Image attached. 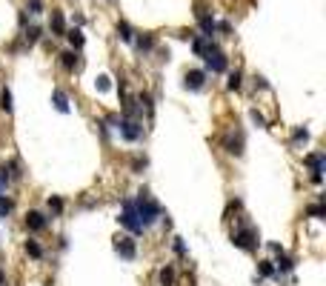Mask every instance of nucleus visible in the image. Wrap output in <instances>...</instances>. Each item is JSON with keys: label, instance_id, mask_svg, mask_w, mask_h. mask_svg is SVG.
<instances>
[{"label": "nucleus", "instance_id": "nucleus-9", "mask_svg": "<svg viewBox=\"0 0 326 286\" xmlns=\"http://www.w3.org/2000/svg\"><path fill=\"white\" fill-rule=\"evenodd\" d=\"M203 86H206V72L203 69H192L183 75V89H189V92H203Z\"/></svg>", "mask_w": 326, "mask_h": 286}, {"label": "nucleus", "instance_id": "nucleus-38", "mask_svg": "<svg viewBox=\"0 0 326 286\" xmlns=\"http://www.w3.org/2000/svg\"><path fill=\"white\" fill-rule=\"evenodd\" d=\"M255 89H263V92H266V89H269L266 78H255Z\"/></svg>", "mask_w": 326, "mask_h": 286}, {"label": "nucleus", "instance_id": "nucleus-14", "mask_svg": "<svg viewBox=\"0 0 326 286\" xmlns=\"http://www.w3.org/2000/svg\"><path fill=\"white\" fill-rule=\"evenodd\" d=\"M135 100H138V106H140V114L146 112V117H152V114H155V100H152V94H149V92H140Z\"/></svg>", "mask_w": 326, "mask_h": 286}, {"label": "nucleus", "instance_id": "nucleus-28", "mask_svg": "<svg viewBox=\"0 0 326 286\" xmlns=\"http://www.w3.org/2000/svg\"><path fill=\"white\" fill-rule=\"evenodd\" d=\"M9 169V178L12 180H20L23 178V169H20V160H17V157H12V160H9V163H3Z\"/></svg>", "mask_w": 326, "mask_h": 286}, {"label": "nucleus", "instance_id": "nucleus-17", "mask_svg": "<svg viewBox=\"0 0 326 286\" xmlns=\"http://www.w3.org/2000/svg\"><path fill=\"white\" fill-rule=\"evenodd\" d=\"M212 46H215V40H209V37H203V35L192 40V52H195L197 57H203V55H206V52L212 49Z\"/></svg>", "mask_w": 326, "mask_h": 286}, {"label": "nucleus", "instance_id": "nucleus-40", "mask_svg": "<svg viewBox=\"0 0 326 286\" xmlns=\"http://www.w3.org/2000/svg\"><path fill=\"white\" fill-rule=\"evenodd\" d=\"M0 286H9V280H6V275H3V269H0Z\"/></svg>", "mask_w": 326, "mask_h": 286}, {"label": "nucleus", "instance_id": "nucleus-1", "mask_svg": "<svg viewBox=\"0 0 326 286\" xmlns=\"http://www.w3.org/2000/svg\"><path fill=\"white\" fill-rule=\"evenodd\" d=\"M126 200H129L132 212H135V218L140 221V226H143V229H149L155 221H160V214H163L160 203L149 195V189H140L135 198H126Z\"/></svg>", "mask_w": 326, "mask_h": 286}, {"label": "nucleus", "instance_id": "nucleus-16", "mask_svg": "<svg viewBox=\"0 0 326 286\" xmlns=\"http://www.w3.org/2000/svg\"><path fill=\"white\" fill-rule=\"evenodd\" d=\"M23 249H26V255H29V257H35V260H43V257H46V249L37 241H32V237L23 243Z\"/></svg>", "mask_w": 326, "mask_h": 286}, {"label": "nucleus", "instance_id": "nucleus-4", "mask_svg": "<svg viewBox=\"0 0 326 286\" xmlns=\"http://www.w3.org/2000/svg\"><path fill=\"white\" fill-rule=\"evenodd\" d=\"M203 63H206V69L203 72H212V75H220V72L229 69V57L223 55V52L217 49V46H212L206 55H203Z\"/></svg>", "mask_w": 326, "mask_h": 286}, {"label": "nucleus", "instance_id": "nucleus-12", "mask_svg": "<svg viewBox=\"0 0 326 286\" xmlns=\"http://www.w3.org/2000/svg\"><path fill=\"white\" fill-rule=\"evenodd\" d=\"M52 32H55V37H63L66 35V17L60 9H52V20H49Z\"/></svg>", "mask_w": 326, "mask_h": 286}, {"label": "nucleus", "instance_id": "nucleus-3", "mask_svg": "<svg viewBox=\"0 0 326 286\" xmlns=\"http://www.w3.org/2000/svg\"><path fill=\"white\" fill-rule=\"evenodd\" d=\"M117 223H120L132 237H138V235H143V232H146V229L140 226V221L135 218V212H132V206H129V200H126V198H123V206H120V214H117Z\"/></svg>", "mask_w": 326, "mask_h": 286}, {"label": "nucleus", "instance_id": "nucleus-5", "mask_svg": "<svg viewBox=\"0 0 326 286\" xmlns=\"http://www.w3.org/2000/svg\"><path fill=\"white\" fill-rule=\"evenodd\" d=\"M117 135L123 137L126 143H138L140 137H143V123L132 121V117H120V123H117Z\"/></svg>", "mask_w": 326, "mask_h": 286}, {"label": "nucleus", "instance_id": "nucleus-39", "mask_svg": "<svg viewBox=\"0 0 326 286\" xmlns=\"http://www.w3.org/2000/svg\"><path fill=\"white\" fill-rule=\"evenodd\" d=\"M269 249L275 252V255H283V252H286V249H283V246H281V243H275V241L269 243Z\"/></svg>", "mask_w": 326, "mask_h": 286}, {"label": "nucleus", "instance_id": "nucleus-22", "mask_svg": "<svg viewBox=\"0 0 326 286\" xmlns=\"http://www.w3.org/2000/svg\"><path fill=\"white\" fill-rule=\"evenodd\" d=\"M46 206H49L52 218H58V214H63V209H66V200H63V198H58V195H52V198L46 200Z\"/></svg>", "mask_w": 326, "mask_h": 286}, {"label": "nucleus", "instance_id": "nucleus-35", "mask_svg": "<svg viewBox=\"0 0 326 286\" xmlns=\"http://www.w3.org/2000/svg\"><path fill=\"white\" fill-rule=\"evenodd\" d=\"M109 86H112L109 83V75H101V78L94 80V89H97V92H109Z\"/></svg>", "mask_w": 326, "mask_h": 286}, {"label": "nucleus", "instance_id": "nucleus-18", "mask_svg": "<svg viewBox=\"0 0 326 286\" xmlns=\"http://www.w3.org/2000/svg\"><path fill=\"white\" fill-rule=\"evenodd\" d=\"M132 43H135V49L143 52V55H149V52L155 49V37H152V35H138Z\"/></svg>", "mask_w": 326, "mask_h": 286}, {"label": "nucleus", "instance_id": "nucleus-32", "mask_svg": "<svg viewBox=\"0 0 326 286\" xmlns=\"http://www.w3.org/2000/svg\"><path fill=\"white\" fill-rule=\"evenodd\" d=\"M9 183H12V178H9V169L3 163H0V195H6Z\"/></svg>", "mask_w": 326, "mask_h": 286}, {"label": "nucleus", "instance_id": "nucleus-31", "mask_svg": "<svg viewBox=\"0 0 326 286\" xmlns=\"http://www.w3.org/2000/svg\"><path fill=\"white\" fill-rule=\"evenodd\" d=\"M172 249H174V255H178V257H186V255H189L183 237H172Z\"/></svg>", "mask_w": 326, "mask_h": 286}, {"label": "nucleus", "instance_id": "nucleus-24", "mask_svg": "<svg viewBox=\"0 0 326 286\" xmlns=\"http://www.w3.org/2000/svg\"><path fill=\"white\" fill-rule=\"evenodd\" d=\"M240 86H243V75H240V69L229 72V80H226V89H229V92H240Z\"/></svg>", "mask_w": 326, "mask_h": 286}, {"label": "nucleus", "instance_id": "nucleus-10", "mask_svg": "<svg viewBox=\"0 0 326 286\" xmlns=\"http://www.w3.org/2000/svg\"><path fill=\"white\" fill-rule=\"evenodd\" d=\"M223 149L229 152V155H235V157H240L243 155V132H229V135L223 137Z\"/></svg>", "mask_w": 326, "mask_h": 286}, {"label": "nucleus", "instance_id": "nucleus-15", "mask_svg": "<svg viewBox=\"0 0 326 286\" xmlns=\"http://www.w3.org/2000/svg\"><path fill=\"white\" fill-rule=\"evenodd\" d=\"M60 66H63L66 72H74L80 66V55H78V52H72V49L63 52V55H60Z\"/></svg>", "mask_w": 326, "mask_h": 286}, {"label": "nucleus", "instance_id": "nucleus-27", "mask_svg": "<svg viewBox=\"0 0 326 286\" xmlns=\"http://www.w3.org/2000/svg\"><path fill=\"white\" fill-rule=\"evenodd\" d=\"M37 40H40V26H29V29H23V43H26V46H35Z\"/></svg>", "mask_w": 326, "mask_h": 286}, {"label": "nucleus", "instance_id": "nucleus-33", "mask_svg": "<svg viewBox=\"0 0 326 286\" xmlns=\"http://www.w3.org/2000/svg\"><path fill=\"white\" fill-rule=\"evenodd\" d=\"M249 117H252V121L258 123V126H261V129H269V121H266V117H263V112H258V109H252V112H249Z\"/></svg>", "mask_w": 326, "mask_h": 286}, {"label": "nucleus", "instance_id": "nucleus-26", "mask_svg": "<svg viewBox=\"0 0 326 286\" xmlns=\"http://www.w3.org/2000/svg\"><path fill=\"white\" fill-rule=\"evenodd\" d=\"M158 280H160V286H174V266L172 264L163 266V269H160V275H158Z\"/></svg>", "mask_w": 326, "mask_h": 286}, {"label": "nucleus", "instance_id": "nucleus-37", "mask_svg": "<svg viewBox=\"0 0 326 286\" xmlns=\"http://www.w3.org/2000/svg\"><path fill=\"white\" fill-rule=\"evenodd\" d=\"M43 12V0H29V14H40Z\"/></svg>", "mask_w": 326, "mask_h": 286}, {"label": "nucleus", "instance_id": "nucleus-36", "mask_svg": "<svg viewBox=\"0 0 326 286\" xmlns=\"http://www.w3.org/2000/svg\"><path fill=\"white\" fill-rule=\"evenodd\" d=\"M94 126H97V132H101V135L106 137V140H109V137H112V129L106 126V121H103V117H101V121H97V123H94Z\"/></svg>", "mask_w": 326, "mask_h": 286}, {"label": "nucleus", "instance_id": "nucleus-25", "mask_svg": "<svg viewBox=\"0 0 326 286\" xmlns=\"http://www.w3.org/2000/svg\"><path fill=\"white\" fill-rule=\"evenodd\" d=\"M258 278H278V272H275V264H272V260H261V264H258Z\"/></svg>", "mask_w": 326, "mask_h": 286}, {"label": "nucleus", "instance_id": "nucleus-11", "mask_svg": "<svg viewBox=\"0 0 326 286\" xmlns=\"http://www.w3.org/2000/svg\"><path fill=\"white\" fill-rule=\"evenodd\" d=\"M52 106L58 109L60 114H69V112H72V106H69V94H66L63 89H52Z\"/></svg>", "mask_w": 326, "mask_h": 286}, {"label": "nucleus", "instance_id": "nucleus-20", "mask_svg": "<svg viewBox=\"0 0 326 286\" xmlns=\"http://www.w3.org/2000/svg\"><path fill=\"white\" fill-rule=\"evenodd\" d=\"M15 103H12V92H9V86H0V112L12 114Z\"/></svg>", "mask_w": 326, "mask_h": 286}, {"label": "nucleus", "instance_id": "nucleus-7", "mask_svg": "<svg viewBox=\"0 0 326 286\" xmlns=\"http://www.w3.org/2000/svg\"><path fill=\"white\" fill-rule=\"evenodd\" d=\"M304 163L312 169V183L318 186L323 180V172H326V155L323 152H312V155L304 157Z\"/></svg>", "mask_w": 326, "mask_h": 286}, {"label": "nucleus", "instance_id": "nucleus-30", "mask_svg": "<svg viewBox=\"0 0 326 286\" xmlns=\"http://www.w3.org/2000/svg\"><path fill=\"white\" fill-rule=\"evenodd\" d=\"M306 140H309V132H306L304 126L292 129V143H295V146H300V143H306Z\"/></svg>", "mask_w": 326, "mask_h": 286}, {"label": "nucleus", "instance_id": "nucleus-29", "mask_svg": "<svg viewBox=\"0 0 326 286\" xmlns=\"http://www.w3.org/2000/svg\"><path fill=\"white\" fill-rule=\"evenodd\" d=\"M306 218L323 221V218H326V206H323V203H312V206H306Z\"/></svg>", "mask_w": 326, "mask_h": 286}, {"label": "nucleus", "instance_id": "nucleus-8", "mask_svg": "<svg viewBox=\"0 0 326 286\" xmlns=\"http://www.w3.org/2000/svg\"><path fill=\"white\" fill-rule=\"evenodd\" d=\"M23 223H26V229L29 232H43V229H49V218H46L43 212H37V209H29L26 212V218H23Z\"/></svg>", "mask_w": 326, "mask_h": 286}, {"label": "nucleus", "instance_id": "nucleus-23", "mask_svg": "<svg viewBox=\"0 0 326 286\" xmlns=\"http://www.w3.org/2000/svg\"><path fill=\"white\" fill-rule=\"evenodd\" d=\"M135 35H138V32H135V29H132L126 20L117 23V37H120L123 43H132V40H135Z\"/></svg>", "mask_w": 326, "mask_h": 286}, {"label": "nucleus", "instance_id": "nucleus-19", "mask_svg": "<svg viewBox=\"0 0 326 286\" xmlns=\"http://www.w3.org/2000/svg\"><path fill=\"white\" fill-rule=\"evenodd\" d=\"M63 37H69V43H72V52H80V49H83V43H86V37H83V32H80V29H69Z\"/></svg>", "mask_w": 326, "mask_h": 286}, {"label": "nucleus", "instance_id": "nucleus-2", "mask_svg": "<svg viewBox=\"0 0 326 286\" xmlns=\"http://www.w3.org/2000/svg\"><path fill=\"white\" fill-rule=\"evenodd\" d=\"M232 246H238L240 252H258L261 246V235H258V229L249 226L246 221H240V226H235V232L229 235Z\"/></svg>", "mask_w": 326, "mask_h": 286}, {"label": "nucleus", "instance_id": "nucleus-6", "mask_svg": "<svg viewBox=\"0 0 326 286\" xmlns=\"http://www.w3.org/2000/svg\"><path fill=\"white\" fill-rule=\"evenodd\" d=\"M115 255L120 260H135L138 257V241L132 235H117L115 237Z\"/></svg>", "mask_w": 326, "mask_h": 286}, {"label": "nucleus", "instance_id": "nucleus-34", "mask_svg": "<svg viewBox=\"0 0 326 286\" xmlns=\"http://www.w3.org/2000/svg\"><path fill=\"white\" fill-rule=\"evenodd\" d=\"M146 166H149V160H146V157H135V160H132V172H135V175H140Z\"/></svg>", "mask_w": 326, "mask_h": 286}, {"label": "nucleus", "instance_id": "nucleus-21", "mask_svg": "<svg viewBox=\"0 0 326 286\" xmlns=\"http://www.w3.org/2000/svg\"><path fill=\"white\" fill-rule=\"evenodd\" d=\"M12 212H15V198H9V195H0V221H6Z\"/></svg>", "mask_w": 326, "mask_h": 286}, {"label": "nucleus", "instance_id": "nucleus-13", "mask_svg": "<svg viewBox=\"0 0 326 286\" xmlns=\"http://www.w3.org/2000/svg\"><path fill=\"white\" fill-rule=\"evenodd\" d=\"M272 264H275V272H278V278H281V275H289V272L295 269V257H289L283 252V255H278V260H272Z\"/></svg>", "mask_w": 326, "mask_h": 286}]
</instances>
